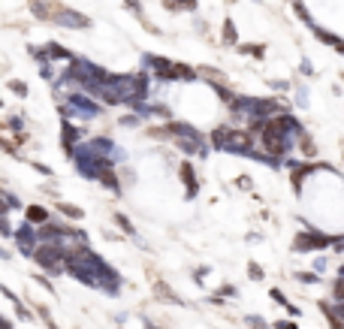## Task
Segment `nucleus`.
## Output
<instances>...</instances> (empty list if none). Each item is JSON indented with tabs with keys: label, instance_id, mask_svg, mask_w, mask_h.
<instances>
[{
	"label": "nucleus",
	"instance_id": "5",
	"mask_svg": "<svg viewBox=\"0 0 344 329\" xmlns=\"http://www.w3.org/2000/svg\"><path fill=\"white\" fill-rule=\"evenodd\" d=\"M31 260H34L42 272H48V275H61L64 272V251L58 248V245H48V242H39L34 248V254H31Z\"/></svg>",
	"mask_w": 344,
	"mask_h": 329
},
{
	"label": "nucleus",
	"instance_id": "7",
	"mask_svg": "<svg viewBox=\"0 0 344 329\" xmlns=\"http://www.w3.org/2000/svg\"><path fill=\"white\" fill-rule=\"evenodd\" d=\"M142 69L154 79V82H160V85H169V73H172V61L169 58H163V55H142Z\"/></svg>",
	"mask_w": 344,
	"mask_h": 329
},
{
	"label": "nucleus",
	"instance_id": "15",
	"mask_svg": "<svg viewBox=\"0 0 344 329\" xmlns=\"http://www.w3.org/2000/svg\"><path fill=\"white\" fill-rule=\"evenodd\" d=\"M290 94H293V103H296L299 109H308V106H311V91H308V85H302V82H293Z\"/></svg>",
	"mask_w": 344,
	"mask_h": 329
},
{
	"label": "nucleus",
	"instance_id": "33",
	"mask_svg": "<svg viewBox=\"0 0 344 329\" xmlns=\"http://www.w3.org/2000/svg\"><path fill=\"white\" fill-rule=\"evenodd\" d=\"M299 69H302V76H308V79L314 76V73H317V69H314V64H311L308 58H302V61H299Z\"/></svg>",
	"mask_w": 344,
	"mask_h": 329
},
{
	"label": "nucleus",
	"instance_id": "26",
	"mask_svg": "<svg viewBox=\"0 0 344 329\" xmlns=\"http://www.w3.org/2000/svg\"><path fill=\"white\" fill-rule=\"evenodd\" d=\"M296 281H299V284H320L323 278L314 275V272H302V269H299V272H296Z\"/></svg>",
	"mask_w": 344,
	"mask_h": 329
},
{
	"label": "nucleus",
	"instance_id": "40",
	"mask_svg": "<svg viewBox=\"0 0 344 329\" xmlns=\"http://www.w3.org/2000/svg\"><path fill=\"white\" fill-rule=\"evenodd\" d=\"M275 329H299V326H296L293 320H278V323H275Z\"/></svg>",
	"mask_w": 344,
	"mask_h": 329
},
{
	"label": "nucleus",
	"instance_id": "23",
	"mask_svg": "<svg viewBox=\"0 0 344 329\" xmlns=\"http://www.w3.org/2000/svg\"><path fill=\"white\" fill-rule=\"evenodd\" d=\"M145 121L139 118V115H133V112H127V115H121L118 118V127H124V130H139Z\"/></svg>",
	"mask_w": 344,
	"mask_h": 329
},
{
	"label": "nucleus",
	"instance_id": "6",
	"mask_svg": "<svg viewBox=\"0 0 344 329\" xmlns=\"http://www.w3.org/2000/svg\"><path fill=\"white\" fill-rule=\"evenodd\" d=\"M52 21L55 25H61V28H67V31H88L94 21L85 15V12H79V9H69V6H55V15H52Z\"/></svg>",
	"mask_w": 344,
	"mask_h": 329
},
{
	"label": "nucleus",
	"instance_id": "28",
	"mask_svg": "<svg viewBox=\"0 0 344 329\" xmlns=\"http://www.w3.org/2000/svg\"><path fill=\"white\" fill-rule=\"evenodd\" d=\"M329 293H332L335 302H344V278H341V275H338V281L332 284V290H329Z\"/></svg>",
	"mask_w": 344,
	"mask_h": 329
},
{
	"label": "nucleus",
	"instance_id": "2",
	"mask_svg": "<svg viewBox=\"0 0 344 329\" xmlns=\"http://www.w3.org/2000/svg\"><path fill=\"white\" fill-rule=\"evenodd\" d=\"M163 127H166V136H169V142L184 154V157H200V160H206L208 154H211V145H208L206 133L200 130V127H193L190 121H163Z\"/></svg>",
	"mask_w": 344,
	"mask_h": 329
},
{
	"label": "nucleus",
	"instance_id": "10",
	"mask_svg": "<svg viewBox=\"0 0 344 329\" xmlns=\"http://www.w3.org/2000/svg\"><path fill=\"white\" fill-rule=\"evenodd\" d=\"M178 178L184 181V199L200 197V175H196V166L190 163V160H181L178 163Z\"/></svg>",
	"mask_w": 344,
	"mask_h": 329
},
{
	"label": "nucleus",
	"instance_id": "29",
	"mask_svg": "<svg viewBox=\"0 0 344 329\" xmlns=\"http://www.w3.org/2000/svg\"><path fill=\"white\" fill-rule=\"evenodd\" d=\"M9 91H15L18 97H28V82H21V79H12V82H9Z\"/></svg>",
	"mask_w": 344,
	"mask_h": 329
},
{
	"label": "nucleus",
	"instance_id": "18",
	"mask_svg": "<svg viewBox=\"0 0 344 329\" xmlns=\"http://www.w3.org/2000/svg\"><path fill=\"white\" fill-rule=\"evenodd\" d=\"M296 148L302 151V160H314V157H317V145H314V139H311L308 133H302V136H299Z\"/></svg>",
	"mask_w": 344,
	"mask_h": 329
},
{
	"label": "nucleus",
	"instance_id": "12",
	"mask_svg": "<svg viewBox=\"0 0 344 329\" xmlns=\"http://www.w3.org/2000/svg\"><path fill=\"white\" fill-rule=\"evenodd\" d=\"M97 181L103 184L112 197H124V184H121V178H118V166H115V169H109V172H103Z\"/></svg>",
	"mask_w": 344,
	"mask_h": 329
},
{
	"label": "nucleus",
	"instance_id": "17",
	"mask_svg": "<svg viewBox=\"0 0 344 329\" xmlns=\"http://www.w3.org/2000/svg\"><path fill=\"white\" fill-rule=\"evenodd\" d=\"M154 296H157V299H166V302H172V305H184V299L175 296V293L169 290V284H166V281H154Z\"/></svg>",
	"mask_w": 344,
	"mask_h": 329
},
{
	"label": "nucleus",
	"instance_id": "21",
	"mask_svg": "<svg viewBox=\"0 0 344 329\" xmlns=\"http://www.w3.org/2000/svg\"><path fill=\"white\" fill-rule=\"evenodd\" d=\"M163 6L172 9V12H196V0H163Z\"/></svg>",
	"mask_w": 344,
	"mask_h": 329
},
{
	"label": "nucleus",
	"instance_id": "42",
	"mask_svg": "<svg viewBox=\"0 0 344 329\" xmlns=\"http://www.w3.org/2000/svg\"><path fill=\"white\" fill-rule=\"evenodd\" d=\"M0 260H9V254H6V251H3V248H0Z\"/></svg>",
	"mask_w": 344,
	"mask_h": 329
},
{
	"label": "nucleus",
	"instance_id": "43",
	"mask_svg": "<svg viewBox=\"0 0 344 329\" xmlns=\"http://www.w3.org/2000/svg\"><path fill=\"white\" fill-rule=\"evenodd\" d=\"M335 52H338V55H344V42H341V45H338V49H335Z\"/></svg>",
	"mask_w": 344,
	"mask_h": 329
},
{
	"label": "nucleus",
	"instance_id": "38",
	"mask_svg": "<svg viewBox=\"0 0 344 329\" xmlns=\"http://www.w3.org/2000/svg\"><path fill=\"white\" fill-rule=\"evenodd\" d=\"M34 169H36V172H42V175H48V178L55 175V172H52V166H45V163H34Z\"/></svg>",
	"mask_w": 344,
	"mask_h": 329
},
{
	"label": "nucleus",
	"instance_id": "30",
	"mask_svg": "<svg viewBox=\"0 0 344 329\" xmlns=\"http://www.w3.org/2000/svg\"><path fill=\"white\" fill-rule=\"evenodd\" d=\"M233 184H236V187H241V191H254V178H251V175H239Z\"/></svg>",
	"mask_w": 344,
	"mask_h": 329
},
{
	"label": "nucleus",
	"instance_id": "37",
	"mask_svg": "<svg viewBox=\"0 0 344 329\" xmlns=\"http://www.w3.org/2000/svg\"><path fill=\"white\" fill-rule=\"evenodd\" d=\"M269 296L275 299V302H281V305H287V296H284V293H281L278 287H272V290H269Z\"/></svg>",
	"mask_w": 344,
	"mask_h": 329
},
{
	"label": "nucleus",
	"instance_id": "41",
	"mask_svg": "<svg viewBox=\"0 0 344 329\" xmlns=\"http://www.w3.org/2000/svg\"><path fill=\"white\" fill-rule=\"evenodd\" d=\"M145 329H160V326H154V323H151V320H145Z\"/></svg>",
	"mask_w": 344,
	"mask_h": 329
},
{
	"label": "nucleus",
	"instance_id": "9",
	"mask_svg": "<svg viewBox=\"0 0 344 329\" xmlns=\"http://www.w3.org/2000/svg\"><path fill=\"white\" fill-rule=\"evenodd\" d=\"M82 139H88V130L85 127H76L72 121H67V118H61V148H64V154H72V148L82 142Z\"/></svg>",
	"mask_w": 344,
	"mask_h": 329
},
{
	"label": "nucleus",
	"instance_id": "3",
	"mask_svg": "<svg viewBox=\"0 0 344 329\" xmlns=\"http://www.w3.org/2000/svg\"><path fill=\"white\" fill-rule=\"evenodd\" d=\"M58 112L67 121H94V118L106 115V106L97 103L94 97H88V94H82V91H67L64 100L58 103Z\"/></svg>",
	"mask_w": 344,
	"mask_h": 329
},
{
	"label": "nucleus",
	"instance_id": "22",
	"mask_svg": "<svg viewBox=\"0 0 344 329\" xmlns=\"http://www.w3.org/2000/svg\"><path fill=\"white\" fill-rule=\"evenodd\" d=\"M311 269H314V275H320V278H323V275H326V272L332 269V257L320 251V254L314 257V263H311Z\"/></svg>",
	"mask_w": 344,
	"mask_h": 329
},
{
	"label": "nucleus",
	"instance_id": "11",
	"mask_svg": "<svg viewBox=\"0 0 344 329\" xmlns=\"http://www.w3.org/2000/svg\"><path fill=\"white\" fill-rule=\"evenodd\" d=\"M196 79H200L196 66H190V64H178V61H172L169 82H196Z\"/></svg>",
	"mask_w": 344,
	"mask_h": 329
},
{
	"label": "nucleus",
	"instance_id": "13",
	"mask_svg": "<svg viewBox=\"0 0 344 329\" xmlns=\"http://www.w3.org/2000/svg\"><path fill=\"white\" fill-rule=\"evenodd\" d=\"M220 45H227V49H236L239 45V31H236V21L233 18H227L224 28H220Z\"/></svg>",
	"mask_w": 344,
	"mask_h": 329
},
{
	"label": "nucleus",
	"instance_id": "39",
	"mask_svg": "<svg viewBox=\"0 0 344 329\" xmlns=\"http://www.w3.org/2000/svg\"><path fill=\"white\" fill-rule=\"evenodd\" d=\"M21 127H24V124H21V118H18V115H12V118H9V130H21Z\"/></svg>",
	"mask_w": 344,
	"mask_h": 329
},
{
	"label": "nucleus",
	"instance_id": "1",
	"mask_svg": "<svg viewBox=\"0 0 344 329\" xmlns=\"http://www.w3.org/2000/svg\"><path fill=\"white\" fill-rule=\"evenodd\" d=\"M64 272H69L76 281H82V284H88V287H94V290H103L106 296H118L121 287H124L121 272H118L115 266H109L103 257H100L97 251H91L88 245H79L72 254H67Z\"/></svg>",
	"mask_w": 344,
	"mask_h": 329
},
{
	"label": "nucleus",
	"instance_id": "4",
	"mask_svg": "<svg viewBox=\"0 0 344 329\" xmlns=\"http://www.w3.org/2000/svg\"><path fill=\"white\" fill-rule=\"evenodd\" d=\"M332 242H335V236H332V232H323V230H317V227H311V230H299L296 236H293L290 251H293V254L329 251V248H332Z\"/></svg>",
	"mask_w": 344,
	"mask_h": 329
},
{
	"label": "nucleus",
	"instance_id": "36",
	"mask_svg": "<svg viewBox=\"0 0 344 329\" xmlns=\"http://www.w3.org/2000/svg\"><path fill=\"white\" fill-rule=\"evenodd\" d=\"M208 275V266H200V269H193V281L196 284H203V278Z\"/></svg>",
	"mask_w": 344,
	"mask_h": 329
},
{
	"label": "nucleus",
	"instance_id": "34",
	"mask_svg": "<svg viewBox=\"0 0 344 329\" xmlns=\"http://www.w3.org/2000/svg\"><path fill=\"white\" fill-rule=\"evenodd\" d=\"M220 296H230V299H236V296H239V290H236L233 284H220Z\"/></svg>",
	"mask_w": 344,
	"mask_h": 329
},
{
	"label": "nucleus",
	"instance_id": "16",
	"mask_svg": "<svg viewBox=\"0 0 344 329\" xmlns=\"http://www.w3.org/2000/svg\"><path fill=\"white\" fill-rule=\"evenodd\" d=\"M112 221H115V227L121 230V236H130V239L136 236V227H133V221H130V218H127L124 212H112Z\"/></svg>",
	"mask_w": 344,
	"mask_h": 329
},
{
	"label": "nucleus",
	"instance_id": "35",
	"mask_svg": "<svg viewBox=\"0 0 344 329\" xmlns=\"http://www.w3.org/2000/svg\"><path fill=\"white\" fill-rule=\"evenodd\" d=\"M329 311H332V314H335V317H338V320L344 323V302H335V305H329Z\"/></svg>",
	"mask_w": 344,
	"mask_h": 329
},
{
	"label": "nucleus",
	"instance_id": "19",
	"mask_svg": "<svg viewBox=\"0 0 344 329\" xmlns=\"http://www.w3.org/2000/svg\"><path fill=\"white\" fill-rule=\"evenodd\" d=\"M236 49H239L241 55H248V58H257V61L266 58V45L263 42H239Z\"/></svg>",
	"mask_w": 344,
	"mask_h": 329
},
{
	"label": "nucleus",
	"instance_id": "44",
	"mask_svg": "<svg viewBox=\"0 0 344 329\" xmlns=\"http://www.w3.org/2000/svg\"><path fill=\"white\" fill-rule=\"evenodd\" d=\"M254 3H263V0H254Z\"/></svg>",
	"mask_w": 344,
	"mask_h": 329
},
{
	"label": "nucleus",
	"instance_id": "24",
	"mask_svg": "<svg viewBox=\"0 0 344 329\" xmlns=\"http://www.w3.org/2000/svg\"><path fill=\"white\" fill-rule=\"evenodd\" d=\"M293 12H296V15L302 18V25H305V28H311V25H317V21L311 18V12L305 9V3H302V0H293Z\"/></svg>",
	"mask_w": 344,
	"mask_h": 329
},
{
	"label": "nucleus",
	"instance_id": "20",
	"mask_svg": "<svg viewBox=\"0 0 344 329\" xmlns=\"http://www.w3.org/2000/svg\"><path fill=\"white\" fill-rule=\"evenodd\" d=\"M58 212H61V215H64L67 221H82V218H85V208H82V205H72V202H61V199H58Z\"/></svg>",
	"mask_w": 344,
	"mask_h": 329
},
{
	"label": "nucleus",
	"instance_id": "27",
	"mask_svg": "<svg viewBox=\"0 0 344 329\" xmlns=\"http://www.w3.org/2000/svg\"><path fill=\"white\" fill-rule=\"evenodd\" d=\"M248 278H251V281H263V278H266L263 266H260V263H248Z\"/></svg>",
	"mask_w": 344,
	"mask_h": 329
},
{
	"label": "nucleus",
	"instance_id": "8",
	"mask_svg": "<svg viewBox=\"0 0 344 329\" xmlns=\"http://www.w3.org/2000/svg\"><path fill=\"white\" fill-rule=\"evenodd\" d=\"M12 239H15V248H18L24 257H31V254H34V248L39 245V239H36V227H34V224H28V221H24L21 227H15V230H12Z\"/></svg>",
	"mask_w": 344,
	"mask_h": 329
},
{
	"label": "nucleus",
	"instance_id": "32",
	"mask_svg": "<svg viewBox=\"0 0 344 329\" xmlns=\"http://www.w3.org/2000/svg\"><path fill=\"white\" fill-rule=\"evenodd\" d=\"M0 236H3V239H12V227H9L6 215H0Z\"/></svg>",
	"mask_w": 344,
	"mask_h": 329
},
{
	"label": "nucleus",
	"instance_id": "25",
	"mask_svg": "<svg viewBox=\"0 0 344 329\" xmlns=\"http://www.w3.org/2000/svg\"><path fill=\"white\" fill-rule=\"evenodd\" d=\"M272 91H278V94H290V88H293V82H284V79H269L266 82Z\"/></svg>",
	"mask_w": 344,
	"mask_h": 329
},
{
	"label": "nucleus",
	"instance_id": "14",
	"mask_svg": "<svg viewBox=\"0 0 344 329\" xmlns=\"http://www.w3.org/2000/svg\"><path fill=\"white\" fill-rule=\"evenodd\" d=\"M24 221L34 224V227H39V224L52 221V215H48V208H42V205H28V208H24Z\"/></svg>",
	"mask_w": 344,
	"mask_h": 329
},
{
	"label": "nucleus",
	"instance_id": "31",
	"mask_svg": "<svg viewBox=\"0 0 344 329\" xmlns=\"http://www.w3.org/2000/svg\"><path fill=\"white\" fill-rule=\"evenodd\" d=\"M39 76H42L45 82H55V66H52L48 61H45V64L39 66Z\"/></svg>",
	"mask_w": 344,
	"mask_h": 329
}]
</instances>
